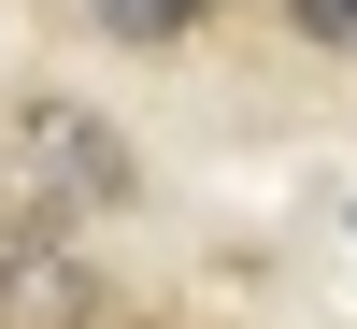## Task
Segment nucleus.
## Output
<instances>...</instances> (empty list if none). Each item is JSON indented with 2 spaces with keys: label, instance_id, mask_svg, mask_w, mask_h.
I'll use <instances>...</instances> for the list:
<instances>
[{
  "label": "nucleus",
  "instance_id": "nucleus-1",
  "mask_svg": "<svg viewBox=\"0 0 357 329\" xmlns=\"http://www.w3.org/2000/svg\"><path fill=\"white\" fill-rule=\"evenodd\" d=\"M129 200V143H114V115L86 101H29L15 143H0V215H114Z\"/></svg>",
  "mask_w": 357,
  "mask_h": 329
},
{
  "label": "nucleus",
  "instance_id": "nucleus-2",
  "mask_svg": "<svg viewBox=\"0 0 357 329\" xmlns=\"http://www.w3.org/2000/svg\"><path fill=\"white\" fill-rule=\"evenodd\" d=\"M100 301V272H86L72 215H0V329H72Z\"/></svg>",
  "mask_w": 357,
  "mask_h": 329
},
{
  "label": "nucleus",
  "instance_id": "nucleus-3",
  "mask_svg": "<svg viewBox=\"0 0 357 329\" xmlns=\"http://www.w3.org/2000/svg\"><path fill=\"white\" fill-rule=\"evenodd\" d=\"M200 15L215 0H86V29H114V43H186Z\"/></svg>",
  "mask_w": 357,
  "mask_h": 329
},
{
  "label": "nucleus",
  "instance_id": "nucleus-4",
  "mask_svg": "<svg viewBox=\"0 0 357 329\" xmlns=\"http://www.w3.org/2000/svg\"><path fill=\"white\" fill-rule=\"evenodd\" d=\"M286 29L301 43H357V0H286Z\"/></svg>",
  "mask_w": 357,
  "mask_h": 329
}]
</instances>
